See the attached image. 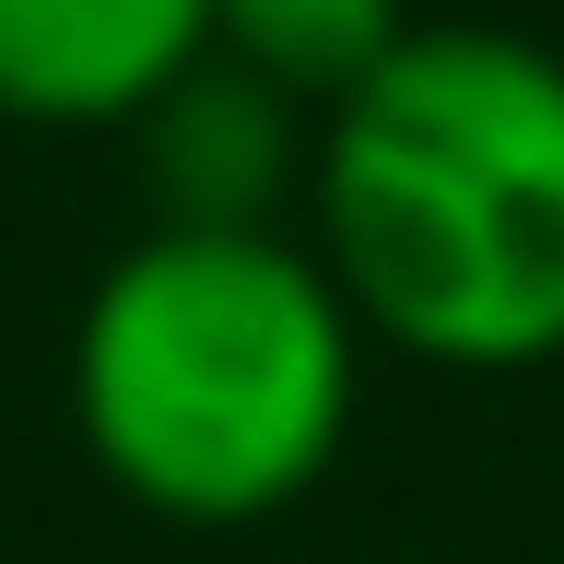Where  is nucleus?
Returning a JSON list of instances; mask_svg holds the SVG:
<instances>
[{
  "instance_id": "obj_2",
  "label": "nucleus",
  "mask_w": 564,
  "mask_h": 564,
  "mask_svg": "<svg viewBox=\"0 0 564 564\" xmlns=\"http://www.w3.org/2000/svg\"><path fill=\"white\" fill-rule=\"evenodd\" d=\"M352 400L365 329L306 236L141 224L70 317V435L165 529H259L317 494Z\"/></svg>"
},
{
  "instance_id": "obj_3",
  "label": "nucleus",
  "mask_w": 564,
  "mask_h": 564,
  "mask_svg": "<svg viewBox=\"0 0 564 564\" xmlns=\"http://www.w3.org/2000/svg\"><path fill=\"white\" fill-rule=\"evenodd\" d=\"M130 153H141L153 236H294L317 176V118L271 95L259 70L200 59L130 118Z\"/></svg>"
},
{
  "instance_id": "obj_1",
  "label": "nucleus",
  "mask_w": 564,
  "mask_h": 564,
  "mask_svg": "<svg viewBox=\"0 0 564 564\" xmlns=\"http://www.w3.org/2000/svg\"><path fill=\"white\" fill-rule=\"evenodd\" d=\"M306 247L365 341L529 377L564 352V59L518 24H412L317 118Z\"/></svg>"
},
{
  "instance_id": "obj_5",
  "label": "nucleus",
  "mask_w": 564,
  "mask_h": 564,
  "mask_svg": "<svg viewBox=\"0 0 564 564\" xmlns=\"http://www.w3.org/2000/svg\"><path fill=\"white\" fill-rule=\"evenodd\" d=\"M412 47V0H212V59L259 70L271 95L329 118Z\"/></svg>"
},
{
  "instance_id": "obj_4",
  "label": "nucleus",
  "mask_w": 564,
  "mask_h": 564,
  "mask_svg": "<svg viewBox=\"0 0 564 564\" xmlns=\"http://www.w3.org/2000/svg\"><path fill=\"white\" fill-rule=\"evenodd\" d=\"M212 59V0H0V118L130 130Z\"/></svg>"
}]
</instances>
